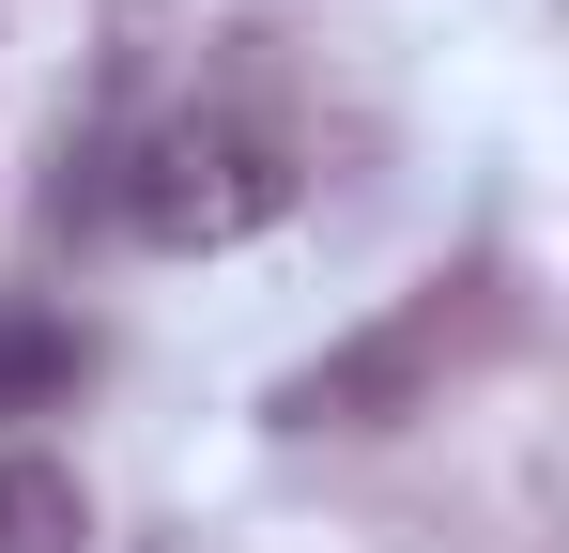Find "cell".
Here are the masks:
<instances>
[{"label": "cell", "instance_id": "cell-1", "mask_svg": "<svg viewBox=\"0 0 569 553\" xmlns=\"http://www.w3.org/2000/svg\"><path fill=\"white\" fill-rule=\"evenodd\" d=\"M292 139L247 123V108H170L139 154H123V231L139 247H247L292 215Z\"/></svg>", "mask_w": 569, "mask_h": 553}, {"label": "cell", "instance_id": "cell-2", "mask_svg": "<svg viewBox=\"0 0 569 553\" xmlns=\"http://www.w3.org/2000/svg\"><path fill=\"white\" fill-rule=\"evenodd\" d=\"M93 384V339L62 323V308H16L0 292V415H47V400H78Z\"/></svg>", "mask_w": 569, "mask_h": 553}, {"label": "cell", "instance_id": "cell-3", "mask_svg": "<svg viewBox=\"0 0 569 553\" xmlns=\"http://www.w3.org/2000/svg\"><path fill=\"white\" fill-rule=\"evenodd\" d=\"M0 553H93V492L47 446H0Z\"/></svg>", "mask_w": 569, "mask_h": 553}]
</instances>
